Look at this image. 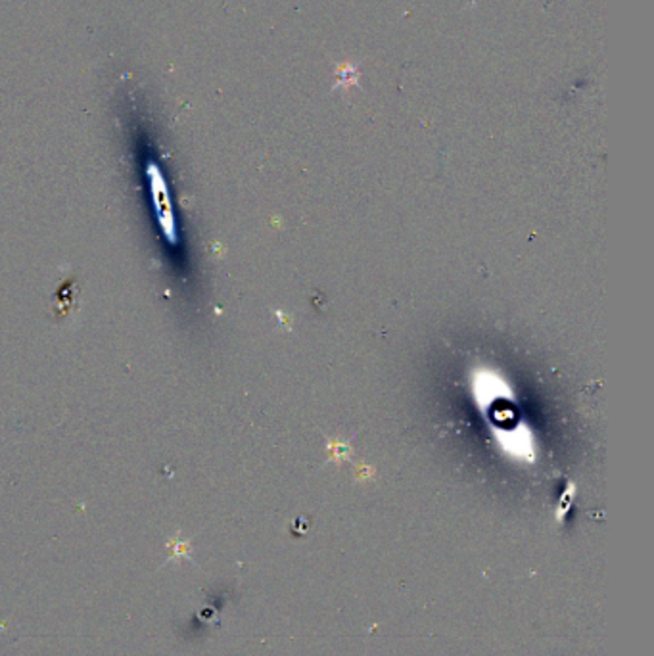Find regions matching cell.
I'll list each match as a JSON object with an SVG mask.
<instances>
[{
	"label": "cell",
	"mask_w": 654,
	"mask_h": 656,
	"mask_svg": "<svg viewBox=\"0 0 654 656\" xmlns=\"http://www.w3.org/2000/svg\"><path fill=\"white\" fill-rule=\"evenodd\" d=\"M171 549H173V551H171V555H169V558H167V562H169V560H175V558H179V557H182V558H190V545H189V541H173V543H171Z\"/></svg>",
	"instance_id": "obj_1"
}]
</instances>
